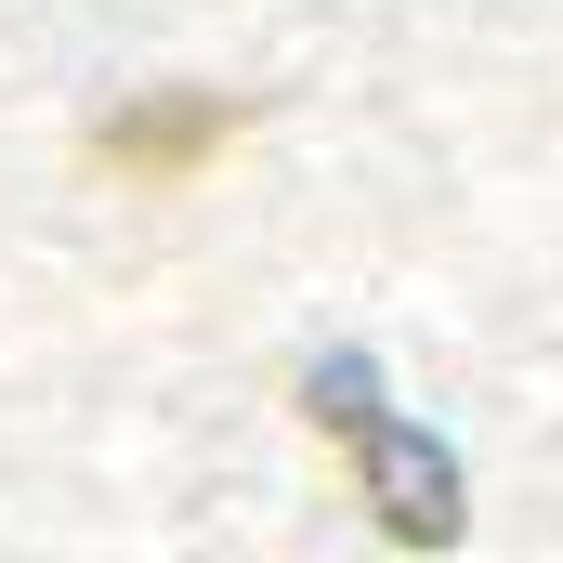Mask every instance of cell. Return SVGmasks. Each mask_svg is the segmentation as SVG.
<instances>
[{
    "mask_svg": "<svg viewBox=\"0 0 563 563\" xmlns=\"http://www.w3.org/2000/svg\"><path fill=\"white\" fill-rule=\"evenodd\" d=\"M223 144H236V106H223V92L157 79V92H132V106L92 119V170H119V184H184V170H210Z\"/></svg>",
    "mask_w": 563,
    "mask_h": 563,
    "instance_id": "2",
    "label": "cell"
},
{
    "mask_svg": "<svg viewBox=\"0 0 563 563\" xmlns=\"http://www.w3.org/2000/svg\"><path fill=\"white\" fill-rule=\"evenodd\" d=\"M301 407H314V420L354 445V485H367L380 538H407V551H445V538L472 525V511H459V459L380 407V367H367V354H328V367L301 380Z\"/></svg>",
    "mask_w": 563,
    "mask_h": 563,
    "instance_id": "1",
    "label": "cell"
}]
</instances>
